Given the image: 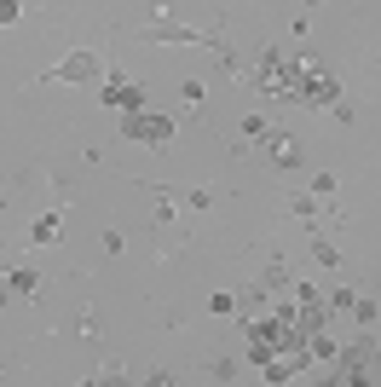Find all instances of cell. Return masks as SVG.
<instances>
[{
	"mask_svg": "<svg viewBox=\"0 0 381 387\" xmlns=\"http://www.w3.org/2000/svg\"><path fill=\"white\" fill-rule=\"evenodd\" d=\"M127 133H133V139H150V145H162V139H167V121H162V116H133V121H127Z\"/></svg>",
	"mask_w": 381,
	"mask_h": 387,
	"instance_id": "6da1fadb",
	"label": "cell"
},
{
	"mask_svg": "<svg viewBox=\"0 0 381 387\" xmlns=\"http://www.w3.org/2000/svg\"><path fill=\"white\" fill-rule=\"evenodd\" d=\"M58 237V220H53V214H47V220H35V243H53Z\"/></svg>",
	"mask_w": 381,
	"mask_h": 387,
	"instance_id": "7a4b0ae2",
	"label": "cell"
},
{
	"mask_svg": "<svg viewBox=\"0 0 381 387\" xmlns=\"http://www.w3.org/2000/svg\"><path fill=\"white\" fill-rule=\"evenodd\" d=\"M104 99H110V104H139V93H133V87H110Z\"/></svg>",
	"mask_w": 381,
	"mask_h": 387,
	"instance_id": "3957f363",
	"label": "cell"
}]
</instances>
